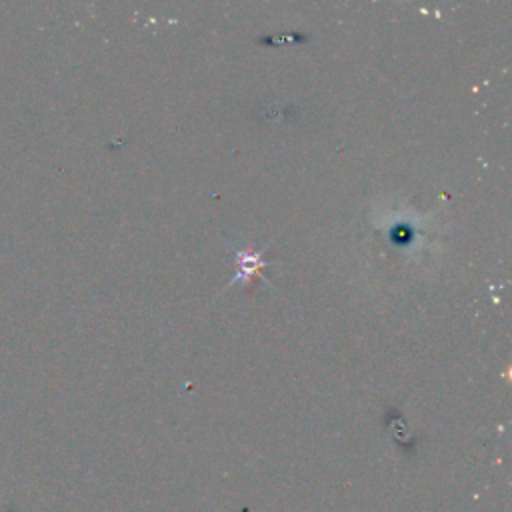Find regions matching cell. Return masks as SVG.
Returning a JSON list of instances; mask_svg holds the SVG:
<instances>
[{
  "mask_svg": "<svg viewBox=\"0 0 512 512\" xmlns=\"http://www.w3.org/2000/svg\"><path fill=\"white\" fill-rule=\"evenodd\" d=\"M236 260H238V274H236V278L232 282H238V280L244 282L248 278H254V276L260 274L262 266H268V262L262 260L254 252H238Z\"/></svg>",
  "mask_w": 512,
  "mask_h": 512,
  "instance_id": "1",
  "label": "cell"
},
{
  "mask_svg": "<svg viewBox=\"0 0 512 512\" xmlns=\"http://www.w3.org/2000/svg\"><path fill=\"white\" fill-rule=\"evenodd\" d=\"M8 512H16V510H14V508H10V510H8Z\"/></svg>",
  "mask_w": 512,
  "mask_h": 512,
  "instance_id": "2",
  "label": "cell"
}]
</instances>
